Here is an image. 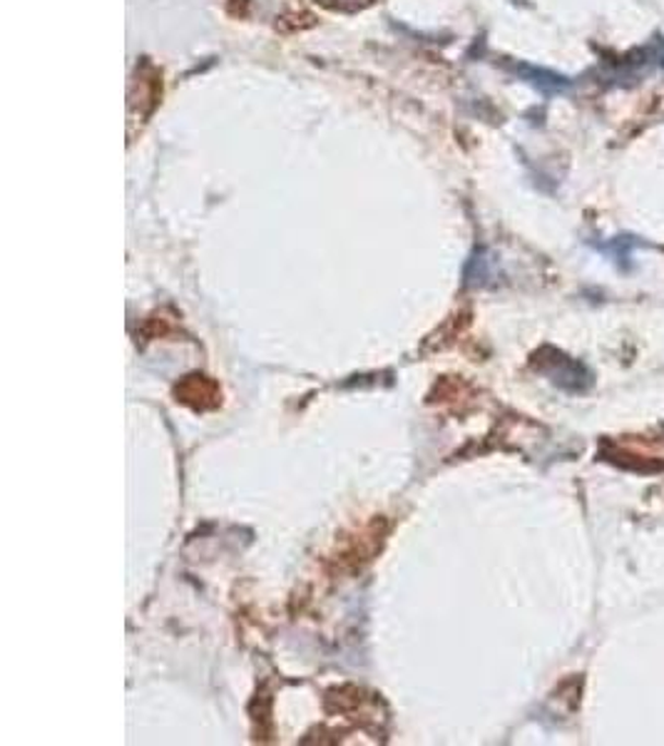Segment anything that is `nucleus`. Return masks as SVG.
Wrapping results in <instances>:
<instances>
[{
	"instance_id": "nucleus-4",
	"label": "nucleus",
	"mask_w": 664,
	"mask_h": 746,
	"mask_svg": "<svg viewBox=\"0 0 664 746\" xmlns=\"http://www.w3.org/2000/svg\"><path fill=\"white\" fill-rule=\"evenodd\" d=\"M642 247V239L637 237H617L613 241H607V245H600V251H605L607 257H613L617 267L622 269H630L632 267V254L635 249Z\"/></svg>"
},
{
	"instance_id": "nucleus-3",
	"label": "nucleus",
	"mask_w": 664,
	"mask_h": 746,
	"mask_svg": "<svg viewBox=\"0 0 664 746\" xmlns=\"http://www.w3.org/2000/svg\"><path fill=\"white\" fill-rule=\"evenodd\" d=\"M515 70H518V75L525 80V83H531L533 87L541 90L545 97L562 95L572 87L568 78L555 75V73H550V70H541V68H533V66H518Z\"/></svg>"
},
{
	"instance_id": "nucleus-1",
	"label": "nucleus",
	"mask_w": 664,
	"mask_h": 746,
	"mask_svg": "<svg viewBox=\"0 0 664 746\" xmlns=\"http://www.w3.org/2000/svg\"><path fill=\"white\" fill-rule=\"evenodd\" d=\"M535 364L547 379L562 391L582 393L592 386V374L588 371V366L576 362V358L555 352V348H543V352L535 356Z\"/></svg>"
},
{
	"instance_id": "nucleus-2",
	"label": "nucleus",
	"mask_w": 664,
	"mask_h": 746,
	"mask_svg": "<svg viewBox=\"0 0 664 746\" xmlns=\"http://www.w3.org/2000/svg\"><path fill=\"white\" fill-rule=\"evenodd\" d=\"M175 399L194 411H210L222 403V389L202 374H192L175 386Z\"/></svg>"
}]
</instances>
